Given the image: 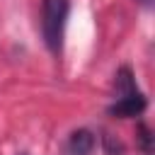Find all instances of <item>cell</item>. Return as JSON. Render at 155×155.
I'll use <instances>...</instances> for the list:
<instances>
[{"label":"cell","mask_w":155,"mask_h":155,"mask_svg":"<svg viewBox=\"0 0 155 155\" xmlns=\"http://www.w3.org/2000/svg\"><path fill=\"white\" fill-rule=\"evenodd\" d=\"M22 155H24V153H22Z\"/></svg>","instance_id":"cell-4"},{"label":"cell","mask_w":155,"mask_h":155,"mask_svg":"<svg viewBox=\"0 0 155 155\" xmlns=\"http://www.w3.org/2000/svg\"><path fill=\"white\" fill-rule=\"evenodd\" d=\"M97 138L90 128H75L65 140V155H92Z\"/></svg>","instance_id":"cell-3"},{"label":"cell","mask_w":155,"mask_h":155,"mask_svg":"<svg viewBox=\"0 0 155 155\" xmlns=\"http://www.w3.org/2000/svg\"><path fill=\"white\" fill-rule=\"evenodd\" d=\"M68 12H70V0H41V34L53 53H58L63 46V29Z\"/></svg>","instance_id":"cell-1"},{"label":"cell","mask_w":155,"mask_h":155,"mask_svg":"<svg viewBox=\"0 0 155 155\" xmlns=\"http://www.w3.org/2000/svg\"><path fill=\"white\" fill-rule=\"evenodd\" d=\"M143 109H145V97H143L140 90H136V92H131V94L114 97V104L109 107V114H111V116L128 119V116H138Z\"/></svg>","instance_id":"cell-2"}]
</instances>
